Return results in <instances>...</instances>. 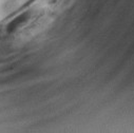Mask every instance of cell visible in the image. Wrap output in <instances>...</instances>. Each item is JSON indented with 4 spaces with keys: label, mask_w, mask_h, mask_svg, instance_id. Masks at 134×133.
Returning a JSON list of instances; mask_svg holds the SVG:
<instances>
[{
    "label": "cell",
    "mask_w": 134,
    "mask_h": 133,
    "mask_svg": "<svg viewBox=\"0 0 134 133\" xmlns=\"http://www.w3.org/2000/svg\"><path fill=\"white\" fill-rule=\"evenodd\" d=\"M16 5H17L16 0H7L2 4V11H4L5 13H10L13 10H15Z\"/></svg>",
    "instance_id": "obj_1"
}]
</instances>
